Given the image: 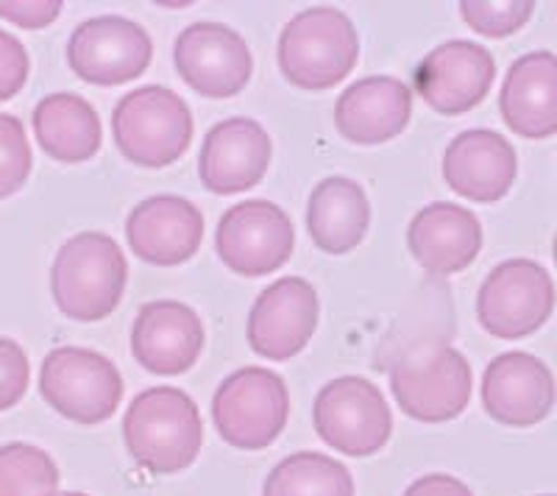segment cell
<instances>
[{"label":"cell","instance_id":"obj_1","mask_svg":"<svg viewBox=\"0 0 557 496\" xmlns=\"http://www.w3.org/2000/svg\"><path fill=\"white\" fill-rule=\"evenodd\" d=\"M123 441L134 463L151 474L190 469L203 446L201 410L193 396L171 385L148 388L123 416Z\"/></svg>","mask_w":557,"mask_h":496},{"label":"cell","instance_id":"obj_2","mask_svg":"<svg viewBox=\"0 0 557 496\" xmlns=\"http://www.w3.org/2000/svg\"><path fill=\"white\" fill-rule=\"evenodd\" d=\"M126 282V255L103 232L70 237L57 251L51 268V293L59 312L82 324L109 319L121 305Z\"/></svg>","mask_w":557,"mask_h":496},{"label":"cell","instance_id":"obj_3","mask_svg":"<svg viewBox=\"0 0 557 496\" xmlns=\"http://www.w3.org/2000/svg\"><path fill=\"white\" fill-rule=\"evenodd\" d=\"M278 67L301 89H330L360 62V37L346 12L312 7L298 12L278 34Z\"/></svg>","mask_w":557,"mask_h":496},{"label":"cell","instance_id":"obj_4","mask_svg":"<svg viewBox=\"0 0 557 496\" xmlns=\"http://www.w3.org/2000/svg\"><path fill=\"white\" fill-rule=\"evenodd\" d=\"M112 134L117 151L139 168H168L193 142V112L173 89L139 87L114 107Z\"/></svg>","mask_w":557,"mask_h":496},{"label":"cell","instance_id":"obj_5","mask_svg":"<svg viewBox=\"0 0 557 496\" xmlns=\"http://www.w3.org/2000/svg\"><path fill=\"white\" fill-rule=\"evenodd\" d=\"M290 394L285 380L271 369L246 365L228 374L212 396V421L235 449L260 452L285 433Z\"/></svg>","mask_w":557,"mask_h":496},{"label":"cell","instance_id":"obj_6","mask_svg":"<svg viewBox=\"0 0 557 496\" xmlns=\"http://www.w3.org/2000/svg\"><path fill=\"white\" fill-rule=\"evenodd\" d=\"M39 394L62 419L103 424L121 408L123 376L101 351L59 346L45 355Z\"/></svg>","mask_w":557,"mask_h":496},{"label":"cell","instance_id":"obj_7","mask_svg":"<svg viewBox=\"0 0 557 496\" xmlns=\"http://www.w3.org/2000/svg\"><path fill=\"white\" fill-rule=\"evenodd\" d=\"M391 390L405 416L444 424L469 408L471 365L449 344L412 349L391 365Z\"/></svg>","mask_w":557,"mask_h":496},{"label":"cell","instance_id":"obj_8","mask_svg":"<svg viewBox=\"0 0 557 496\" xmlns=\"http://www.w3.org/2000/svg\"><path fill=\"white\" fill-rule=\"evenodd\" d=\"M318 438L348 458H371L391 441L393 416L385 396L366 376L326 382L312 405Z\"/></svg>","mask_w":557,"mask_h":496},{"label":"cell","instance_id":"obj_9","mask_svg":"<svg viewBox=\"0 0 557 496\" xmlns=\"http://www.w3.org/2000/svg\"><path fill=\"white\" fill-rule=\"evenodd\" d=\"M555 310V282L535 260H507L496 265L476 293V321L499 340L539 332Z\"/></svg>","mask_w":557,"mask_h":496},{"label":"cell","instance_id":"obj_10","mask_svg":"<svg viewBox=\"0 0 557 496\" xmlns=\"http://www.w3.org/2000/svg\"><path fill=\"white\" fill-rule=\"evenodd\" d=\"M296 246L293 221L265 198H251L223 212L215 232L218 257L237 276H268L285 265Z\"/></svg>","mask_w":557,"mask_h":496},{"label":"cell","instance_id":"obj_11","mask_svg":"<svg viewBox=\"0 0 557 496\" xmlns=\"http://www.w3.org/2000/svg\"><path fill=\"white\" fill-rule=\"evenodd\" d=\"M153 42L139 23L117 14L84 20L70 34L67 64L82 82L117 87L148 71Z\"/></svg>","mask_w":557,"mask_h":496},{"label":"cell","instance_id":"obj_12","mask_svg":"<svg viewBox=\"0 0 557 496\" xmlns=\"http://www.w3.org/2000/svg\"><path fill=\"white\" fill-rule=\"evenodd\" d=\"M178 76L201 98H235L253 73L251 48L235 28L223 23H193L173 45Z\"/></svg>","mask_w":557,"mask_h":496},{"label":"cell","instance_id":"obj_13","mask_svg":"<svg viewBox=\"0 0 557 496\" xmlns=\"http://www.w3.org/2000/svg\"><path fill=\"white\" fill-rule=\"evenodd\" d=\"M318 293L301 276H282L257 296L248 312V346L253 355L285 363L305 351L318 330Z\"/></svg>","mask_w":557,"mask_h":496},{"label":"cell","instance_id":"obj_14","mask_svg":"<svg viewBox=\"0 0 557 496\" xmlns=\"http://www.w3.org/2000/svg\"><path fill=\"white\" fill-rule=\"evenodd\" d=\"M496 78V62L487 48L469 39L437 45L416 67V89L441 115H462L480 107Z\"/></svg>","mask_w":557,"mask_h":496},{"label":"cell","instance_id":"obj_15","mask_svg":"<svg viewBox=\"0 0 557 496\" xmlns=\"http://www.w3.org/2000/svg\"><path fill=\"white\" fill-rule=\"evenodd\" d=\"M273 146L251 117H228L207 132L198 153L201 185L215 196H237L257 187L271 165Z\"/></svg>","mask_w":557,"mask_h":496},{"label":"cell","instance_id":"obj_16","mask_svg":"<svg viewBox=\"0 0 557 496\" xmlns=\"http://www.w3.org/2000/svg\"><path fill=\"white\" fill-rule=\"evenodd\" d=\"M482 405L499 424L535 426L555 408V376L535 355L505 351L482 374Z\"/></svg>","mask_w":557,"mask_h":496},{"label":"cell","instance_id":"obj_17","mask_svg":"<svg viewBox=\"0 0 557 496\" xmlns=\"http://www.w3.org/2000/svg\"><path fill=\"white\" fill-rule=\"evenodd\" d=\"M203 351V324L190 305L176 299L148 301L132 326V355L151 374L190 371Z\"/></svg>","mask_w":557,"mask_h":496},{"label":"cell","instance_id":"obj_18","mask_svg":"<svg viewBox=\"0 0 557 496\" xmlns=\"http://www.w3.org/2000/svg\"><path fill=\"white\" fill-rule=\"evenodd\" d=\"M126 240L143 262L182 265L201 248L203 215L182 196H151L128 212Z\"/></svg>","mask_w":557,"mask_h":496},{"label":"cell","instance_id":"obj_19","mask_svg":"<svg viewBox=\"0 0 557 496\" xmlns=\"http://www.w3.org/2000/svg\"><path fill=\"white\" fill-rule=\"evenodd\" d=\"M519 176V157L513 142H507L491 128H469L446 146L444 178L457 196L494 204L505 198Z\"/></svg>","mask_w":557,"mask_h":496},{"label":"cell","instance_id":"obj_20","mask_svg":"<svg viewBox=\"0 0 557 496\" xmlns=\"http://www.w3.org/2000/svg\"><path fill=\"white\" fill-rule=\"evenodd\" d=\"M407 246L426 274H460L482 251V226L471 210L449 201H432L418 210L407 226Z\"/></svg>","mask_w":557,"mask_h":496},{"label":"cell","instance_id":"obj_21","mask_svg":"<svg viewBox=\"0 0 557 496\" xmlns=\"http://www.w3.org/2000/svg\"><path fill=\"white\" fill-rule=\"evenodd\" d=\"M412 115V92L401 78L368 76L341 92L337 132L355 146H382L399 137Z\"/></svg>","mask_w":557,"mask_h":496},{"label":"cell","instance_id":"obj_22","mask_svg":"<svg viewBox=\"0 0 557 496\" xmlns=\"http://www.w3.org/2000/svg\"><path fill=\"white\" fill-rule=\"evenodd\" d=\"M502 121L524 140H549L557 132V59L532 51L516 59L499 96Z\"/></svg>","mask_w":557,"mask_h":496},{"label":"cell","instance_id":"obj_23","mask_svg":"<svg viewBox=\"0 0 557 496\" xmlns=\"http://www.w3.org/2000/svg\"><path fill=\"white\" fill-rule=\"evenodd\" d=\"M371 204L355 178L330 176L312 187L307 201V232L323 255L341 257L366 240Z\"/></svg>","mask_w":557,"mask_h":496},{"label":"cell","instance_id":"obj_24","mask_svg":"<svg viewBox=\"0 0 557 496\" xmlns=\"http://www.w3.org/2000/svg\"><path fill=\"white\" fill-rule=\"evenodd\" d=\"M34 134L51 160L82 165L101 151L103 128L96 107L76 92H53L34 109Z\"/></svg>","mask_w":557,"mask_h":496},{"label":"cell","instance_id":"obj_25","mask_svg":"<svg viewBox=\"0 0 557 496\" xmlns=\"http://www.w3.org/2000/svg\"><path fill=\"white\" fill-rule=\"evenodd\" d=\"M262 496H355V478L330 455L296 452L273 466Z\"/></svg>","mask_w":557,"mask_h":496},{"label":"cell","instance_id":"obj_26","mask_svg":"<svg viewBox=\"0 0 557 496\" xmlns=\"http://www.w3.org/2000/svg\"><path fill=\"white\" fill-rule=\"evenodd\" d=\"M59 469L34 444L0 446V496H57Z\"/></svg>","mask_w":557,"mask_h":496},{"label":"cell","instance_id":"obj_27","mask_svg":"<svg viewBox=\"0 0 557 496\" xmlns=\"http://www.w3.org/2000/svg\"><path fill=\"white\" fill-rule=\"evenodd\" d=\"M535 3L532 0H505V3H491V0H462L460 14L469 23L471 32L482 37H510L521 32L530 23Z\"/></svg>","mask_w":557,"mask_h":496},{"label":"cell","instance_id":"obj_28","mask_svg":"<svg viewBox=\"0 0 557 496\" xmlns=\"http://www.w3.org/2000/svg\"><path fill=\"white\" fill-rule=\"evenodd\" d=\"M32 146L14 115L0 112V201L23 190L32 173Z\"/></svg>","mask_w":557,"mask_h":496},{"label":"cell","instance_id":"obj_29","mask_svg":"<svg viewBox=\"0 0 557 496\" xmlns=\"http://www.w3.org/2000/svg\"><path fill=\"white\" fill-rule=\"evenodd\" d=\"M32 369L23 346L14 344L12 337H0V413L12 410L28 390Z\"/></svg>","mask_w":557,"mask_h":496},{"label":"cell","instance_id":"obj_30","mask_svg":"<svg viewBox=\"0 0 557 496\" xmlns=\"http://www.w3.org/2000/svg\"><path fill=\"white\" fill-rule=\"evenodd\" d=\"M28 71V53L14 34L0 32V101H9L26 87Z\"/></svg>","mask_w":557,"mask_h":496},{"label":"cell","instance_id":"obj_31","mask_svg":"<svg viewBox=\"0 0 557 496\" xmlns=\"http://www.w3.org/2000/svg\"><path fill=\"white\" fill-rule=\"evenodd\" d=\"M62 0H0V17L20 28H45L62 14Z\"/></svg>","mask_w":557,"mask_h":496},{"label":"cell","instance_id":"obj_32","mask_svg":"<svg viewBox=\"0 0 557 496\" xmlns=\"http://www.w3.org/2000/svg\"><path fill=\"white\" fill-rule=\"evenodd\" d=\"M405 496H474L471 488L462 480L451 478V474H426L418 478Z\"/></svg>","mask_w":557,"mask_h":496},{"label":"cell","instance_id":"obj_33","mask_svg":"<svg viewBox=\"0 0 557 496\" xmlns=\"http://www.w3.org/2000/svg\"><path fill=\"white\" fill-rule=\"evenodd\" d=\"M57 496H89V494H82V491H64V494H57Z\"/></svg>","mask_w":557,"mask_h":496},{"label":"cell","instance_id":"obj_34","mask_svg":"<svg viewBox=\"0 0 557 496\" xmlns=\"http://www.w3.org/2000/svg\"><path fill=\"white\" fill-rule=\"evenodd\" d=\"M544 496H552V494H544Z\"/></svg>","mask_w":557,"mask_h":496}]
</instances>
